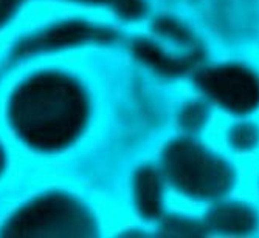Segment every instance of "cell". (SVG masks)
<instances>
[{
	"instance_id": "1",
	"label": "cell",
	"mask_w": 259,
	"mask_h": 238,
	"mask_svg": "<svg viewBox=\"0 0 259 238\" xmlns=\"http://www.w3.org/2000/svg\"><path fill=\"white\" fill-rule=\"evenodd\" d=\"M100 62L53 53L27 59L0 79V132L31 173H73L95 162L107 130Z\"/></svg>"
},
{
	"instance_id": "2",
	"label": "cell",
	"mask_w": 259,
	"mask_h": 238,
	"mask_svg": "<svg viewBox=\"0 0 259 238\" xmlns=\"http://www.w3.org/2000/svg\"><path fill=\"white\" fill-rule=\"evenodd\" d=\"M100 192L72 173H30L0 203L2 236H92L104 230Z\"/></svg>"
},
{
	"instance_id": "3",
	"label": "cell",
	"mask_w": 259,
	"mask_h": 238,
	"mask_svg": "<svg viewBox=\"0 0 259 238\" xmlns=\"http://www.w3.org/2000/svg\"><path fill=\"white\" fill-rule=\"evenodd\" d=\"M158 172L164 184L197 198L218 197L230 183V172L219 156L191 141H174L164 149Z\"/></svg>"
},
{
	"instance_id": "4",
	"label": "cell",
	"mask_w": 259,
	"mask_h": 238,
	"mask_svg": "<svg viewBox=\"0 0 259 238\" xmlns=\"http://www.w3.org/2000/svg\"><path fill=\"white\" fill-rule=\"evenodd\" d=\"M30 173L10 141L0 132V203L13 194Z\"/></svg>"
}]
</instances>
